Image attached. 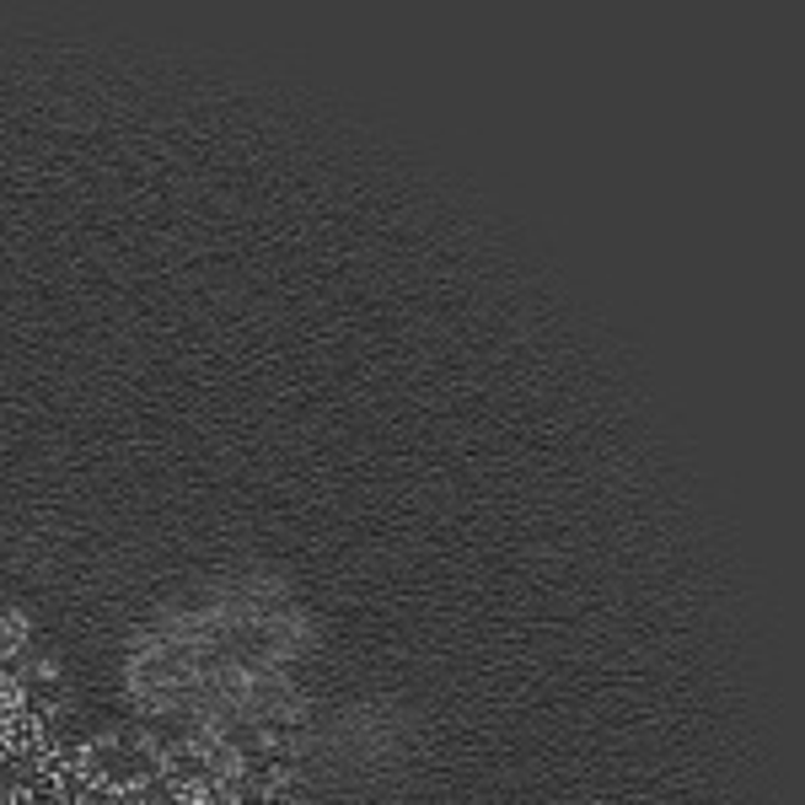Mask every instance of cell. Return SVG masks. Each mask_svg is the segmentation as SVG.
I'll list each match as a JSON object with an SVG mask.
<instances>
[{
    "mask_svg": "<svg viewBox=\"0 0 805 805\" xmlns=\"http://www.w3.org/2000/svg\"><path fill=\"white\" fill-rule=\"evenodd\" d=\"M27 671H33V661H27L22 650H5V655H0V688H5V693H16V682H22Z\"/></svg>",
    "mask_w": 805,
    "mask_h": 805,
    "instance_id": "cell-4",
    "label": "cell"
},
{
    "mask_svg": "<svg viewBox=\"0 0 805 805\" xmlns=\"http://www.w3.org/2000/svg\"><path fill=\"white\" fill-rule=\"evenodd\" d=\"M54 784H60V801H65V805H81V801H87V784H91V779H87V768H65Z\"/></svg>",
    "mask_w": 805,
    "mask_h": 805,
    "instance_id": "cell-5",
    "label": "cell"
},
{
    "mask_svg": "<svg viewBox=\"0 0 805 805\" xmlns=\"http://www.w3.org/2000/svg\"><path fill=\"white\" fill-rule=\"evenodd\" d=\"M11 715H16V709H11V693H5V699H0V746H5V725H11Z\"/></svg>",
    "mask_w": 805,
    "mask_h": 805,
    "instance_id": "cell-6",
    "label": "cell"
},
{
    "mask_svg": "<svg viewBox=\"0 0 805 805\" xmlns=\"http://www.w3.org/2000/svg\"><path fill=\"white\" fill-rule=\"evenodd\" d=\"M11 709L27 719H49L60 715V677H49L43 666H33L22 682H16V693H11Z\"/></svg>",
    "mask_w": 805,
    "mask_h": 805,
    "instance_id": "cell-2",
    "label": "cell"
},
{
    "mask_svg": "<svg viewBox=\"0 0 805 805\" xmlns=\"http://www.w3.org/2000/svg\"><path fill=\"white\" fill-rule=\"evenodd\" d=\"M237 779H248V784H264V790H274L285 773H290V746H253V752H242L237 757V768H231Z\"/></svg>",
    "mask_w": 805,
    "mask_h": 805,
    "instance_id": "cell-3",
    "label": "cell"
},
{
    "mask_svg": "<svg viewBox=\"0 0 805 805\" xmlns=\"http://www.w3.org/2000/svg\"><path fill=\"white\" fill-rule=\"evenodd\" d=\"M87 779L91 784H113V790H140L146 779L167 773L162 752L140 735H113V741H91L87 746Z\"/></svg>",
    "mask_w": 805,
    "mask_h": 805,
    "instance_id": "cell-1",
    "label": "cell"
}]
</instances>
